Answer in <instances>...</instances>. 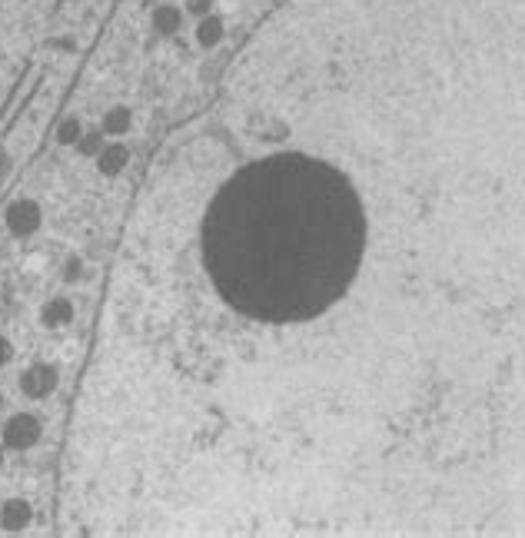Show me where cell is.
<instances>
[{
    "label": "cell",
    "instance_id": "obj_1",
    "mask_svg": "<svg viewBox=\"0 0 525 538\" xmlns=\"http://www.w3.org/2000/svg\"><path fill=\"white\" fill-rule=\"evenodd\" d=\"M366 209L343 170L309 153L246 163L213 196L203 259L216 293L259 323H309L360 276Z\"/></svg>",
    "mask_w": 525,
    "mask_h": 538
},
{
    "label": "cell",
    "instance_id": "obj_2",
    "mask_svg": "<svg viewBox=\"0 0 525 538\" xmlns=\"http://www.w3.org/2000/svg\"><path fill=\"white\" fill-rule=\"evenodd\" d=\"M40 442V422L37 416H27V412H17V416L7 418L3 425V446L7 448H31Z\"/></svg>",
    "mask_w": 525,
    "mask_h": 538
},
{
    "label": "cell",
    "instance_id": "obj_3",
    "mask_svg": "<svg viewBox=\"0 0 525 538\" xmlns=\"http://www.w3.org/2000/svg\"><path fill=\"white\" fill-rule=\"evenodd\" d=\"M57 382H60L57 369L37 362L31 369H24V375H20V392H24L27 399H44V396H50V392L57 389Z\"/></svg>",
    "mask_w": 525,
    "mask_h": 538
},
{
    "label": "cell",
    "instance_id": "obj_4",
    "mask_svg": "<svg viewBox=\"0 0 525 538\" xmlns=\"http://www.w3.org/2000/svg\"><path fill=\"white\" fill-rule=\"evenodd\" d=\"M40 220H44V213H40V206L33 199H17L7 209V229L14 236H31V233H37Z\"/></svg>",
    "mask_w": 525,
    "mask_h": 538
},
{
    "label": "cell",
    "instance_id": "obj_5",
    "mask_svg": "<svg viewBox=\"0 0 525 538\" xmlns=\"http://www.w3.org/2000/svg\"><path fill=\"white\" fill-rule=\"evenodd\" d=\"M31 519H33L31 502H24V498H10L0 508V528L3 532H24L31 525Z\"/></svg>",
    "mask_w": 525,
    "mask_h": 538
},
{
    "label": "cell",
    "instance_id": "obj_6",
    "mask_svg": "<svg viewBox=\"0 0 525 538\" xmlns=\"http://www.w3.org/2000/svg\"><path fill=\"white\" fill-rule=\"evenodd\" d=\"M223 33H226L223 17H220V14H207V17H200V24H196V44L207 47V50H213V47L223 40Z\"/></svg>",
    "mask_w": 525,
    "mask_h": 538
},
{
    "label": "cell",
    "instance_id": "obj_7",
    "mask_svg": "<svg viewBox=\"0 0 525 538\" xmlns=\"http://www.w3.org/2000/svg\"><path fill=\"white\" fill-rule=\"evenodd\" d=\"M180 27H183V10L180 7H173V3H160V7L153 10V30H156L160 37H173Z\"/></svg>",
    "mask_w": 525,
    "mask_h": 538
},
{
    "label": "cell",
    "instance_id": "obj_8",
    "mask_svg": "<svg viewBox=\"0 0 525 538\" xmlns=\"http://www.w3.org/2000/svg\"><path fill=\"white\" fill-rule=\"evenodd\" d=\"M130 123H134V113H130V106H110L104 113V123H100V130L110 136H123L130 133Z\"/></svg>",
    "mask_w": 525,
    "mask_h": 538
},
{
    "label": "cell",
    "instance_id": "obj_9",
    "mask_svg": "<svg viewBox=\"0 0 525 538\" xmlns=\"http://www.w3.org/2000/svg\"><path fill=\"white\" fill-rule=\"evenodd\" d=\"M74 316V302L63 296H54L50 302H44V326L57 329V326H67Z\"/></svg>",
    "mask_w": 525,
    "mask_h": 538
},
{
    "label": "cell",
    "instance_id": "obj_10",
    "mask_svg": "<svg viewBox=\"0 0 525 538\" xmlns=\"http://www.w3.org/2000/svg\"><path fill=\"white\" fill-rule=\"evenodd\" d=\"M127 160H130V153L123 147H117V143H113V147H104L97 153V166H100L104 177H117L123 166H127Z\"/></svg>",
    "mask_w": 525,
    "mask_h": 538
},
{
    "label": "cell",
    "instance_id": "obj_11",
    "mask_svg": "<svg viewBox=\"0 0 525 538\" xmlns=\"http://www.w3.org/2000/svg\"><path fill=\"white\" fill-rule=\"evenodd\" d=\"M76 149H80L83 156H97V153L104 149V130H87V133H80Z\"/></svg>",
    "mask_w": 525,
    "mask_h": 538
},
{
    "label": "cell",
    "instance_id": "obj_12",
    "mask_svg": "<svg viewBox=\"0 0 525 538\" xmlns=\"http://www.w3.org/2000/svg\"><path fill=\"white\" fill-rule=\"evenodd\" d=\"M80 133H83V127H80V120L76 117H67L60 127H57V140H60L63 147H67V143H76Z\"/></svg>",
    "mask_w": 525,
    "mask_h": 538
},
{
    "label": "cell",
    "instance_id": "obj_13",
    "mask_svg": "<svg viewBox=\"0 0 525 538\" xmlns=\"http://www.w3.org/2000/svg\"><path fill=\"white\" fill-rule=\"evenodd\" d=\"M183 14H190V17H207V14H213V0H186L183 3Z\"/></svg>",
    "mask_w": 525,
    "mask_h": 538
},
{
    "label": "cell",
    "instance_id": "obj_14",
    "mask_svg": "<svg viewBox=\"0 0 525 538\" xmlns=\"http://www.w3.org/2000/svg\"><path fill=\"white\" fill-rule=\"evenodd\" d=\"M7 362H10V343L0 336V366H7Z\"/></svg>",
    "mask_w": 525,
    "mask_h": 538
},
{
    "label": "cell",
    "instance_id": "obj_15",
    "mask_svg": "<svg viewBox=\"0 0 525 538\" xmlns=\"http://www.w3.org/2000/svg\"><path fill=\"white\" fill-rule=\"evenodd\" d=\"M80 276V259H70V266H67V279H76Z\"/></svg>",
    "mask_w": 525,
    "mask_h": 538
},
{
    "label": "cell",
    "instance_id": "obj_16",
    "mask_svg": "<svg viewBox=\"0 0 525 538\" xmlns=\"http://www.w3.org/2000/svg\"><path fill=\"white\" fill-rule=\"evenodd\" d=\"M0 462H3V452H0Z\"/></svg>",
    "mask_w": 525,
    "mask_h": 538
}]
</instances>
